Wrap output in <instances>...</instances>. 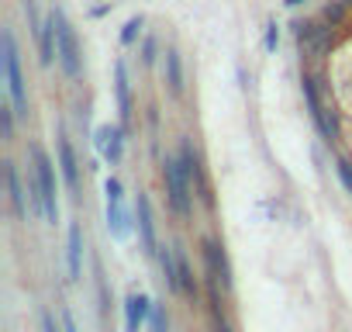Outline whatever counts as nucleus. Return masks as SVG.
<instances>
[{"mask_svg":"<svg viewBox=\"0 0 352 332\" xmlns=\"http://www.w3.org/2000/svg\"><path fill=\"white\" fill-rule=\"evenodd\" d=\"M0 63H4V80H8V97L18 107V118H28V90H25V76H21V59H18V42L14 32L4 28L0 32Z\"/></svg>","mask_w":352,"mask_h":332,"instance_id":"f257e3e1","label":"nucleus"},{"mask_svg":"<svg viewBox=\"0 0 352 332\" xmlns=\"http://www.w3.org/2000/svg\"><path fill=\"white\" fill-rule=\"evenodd\" d=\"M162 180H166V198H169V208L187 218L190 215V198H194V184L184 170V163L180 156H166L162 159Z\"/></svg>","mask_w":352,"mask_h":332,"instance_id":"f03ea898","label":"nucleus"},{"mask_svg":"<svg viewBox=\"0 0 352 332\" xmlns=\"http://www.w3.org/2000/svg\"><path fill=\"white\" fill-rule=\"evenodd\" d=\"M300 90H304V101H307V107H311V118H314L321 138H324V142H335V138H338V118H335V111H328V107L321 104L318 76H314V73H304V76H300Z\"/></svg>","mask_w":352,"mask_h":332,"instance_id":"7ed1b4c3","label":"nucleus"},{"mask_svg":"<svg viewBox=\"0 0 352 332\" xmlns=\"http://www.w3.org/2000/svg\"><path fill=\"white\" fill-rule=\"evenodd\" d=\"M52 14H56V35H59V70H63L69 80H76V76H80V70H83V63H80V42H76V32H73L69 18H66L59 8H56Z\"/></svg>","mask_w":352,"mask_h":332,"instance_id":"20e7f679","label":"nucleus"},{"mask_svg":"<svg viewBox=\"0 0 352 332\" xmlns=\"http://www.w3.org/2000/svg\"><path fill=\"white\" fill-rule=\"evenodd\" d=\"M32 166H35V174L42 180V191H45V222L56 225L59 222V201H56V166L49 159V152L35 142L32 145Z\"/></svg>","mask_w":352,"mask_h":332,"instance_id":"39448f33","label":"nucleus"},{"mask_svg":"<svg viewBox=\"0 0 352 332\" xmlns=\"http://www.w3.org/2000/svg\"><path fill=\"white\" fill-rule=\"evenodd\" d=\"M294 35H297V45H300V52H307V56H324V52H331V45H335L331 25L300 21V25H294Z\"/></svg>","mask_w":352,"mask_h":332,"instance_id":"423d86ee","label":"nucleus"},{"mask_svg":"<svg viewBox=\"0 0 352 332\" xmlns=\"http://www.w3.org/2000/svg\"><path fill=\"white\" fill-rule=\"evenodd\" d=\"M124 128L121 125H100L97 132H94V145H97V152L111 163V166H118L121 163V156H124Z\"/></svg>","mask_w":352,"mask_h":332,"instance_id":"0eeeda50","label":"nucleus"},{"mask_svg":"<svg viewBox=\"0 0 352 332\" xmlns=\"http://www.w3.org/2000/svg\"><path fill=\"white\" fill-rule=\"evenodd\" d=\"M56 138H59V170H63V180H66V187L76 194V191H80V163H76V152H73V145H69V138H66V128H59Z\"/></svg>","mask_w":352,"mask_h":332,"instance_id":"6e6552de","label":"nucleus"},{"mask_svg":"<svg viewBox=\"0 0 352 332\" xmlns=\"http://www.w3.org/2000/svg\"><path fill=\"white\" fill-rule=\"evenodd\" d=\"M180 163H184V170H187V177H190V184L197 187V194L204 198V205H211V194H208V180H204V166H201V156H197V149L190 145V138L180 145Z\"/></svg>","mask_w":352,"mask_h":332,"instance_id":"1a4fd4ad","label":"nucleus"},{"mask_svg":"<svg viewBox=\"0 0 352 332\" xmlns=\"http://www.w3.org/2000/svg\"><path fill=\"white\" fill-rule=\"evenodd\" d=\"M114 94H118V114H121V128H131V83H128V66L124 59L114 63Z\"/></svg>","mask_w":352,"mask_h":332,"instance_id":"9d476101","label":"nucleus"},{"mask_svg":"<svg viewBox=\"0 0 352 332\" xmlns=\"http://www.w3.org/2000/svg\"><path fill=\"white\" fill-rule=\"evenodd\" d=\"M204 260H208V277H211V287H232V270L225 263V253L214 239H204Z\"/></svg>","mask_w":352,"mask_h":332,"instance_id":"9b49d317","label":"nucleus"},{"mask_svg":"<svg viewBox=\"0 0 352 332\" xmlns=\"http://www.w3.org/2000/svg\"><path fill=\"white\" fill-rule=\"evenodd\" d=\"M135 218H138V236H142V253H159L155 246V222H152V205L145 194H138V205H135Z\"/></svg>","mask_w":352,"mask_h":332,"instance_id":"f8f14e48","label":"nucleus"},{"mask_svg":"<svg viewBox=\"0 0 352 332\" xmlns=\"http://www.w3.org/2000/svg\"><path fill=\"white\" fill-rule=\"evenodd\" d=\"M38 63L42 66H52L59 63V35H56V14L45 18L42 32H38Z\"/></svg>","mask_w":352,"mask_h":332,"instance_id":"ddd939ff","label":"nucleus"},{"mask_svg":"<svg viewBox=\"0 0 352 332\" xmlns=\"http://www.w3.org/2000/svg\"><path fill=\"white\" fill-rule=\"evenodd\" d=\"M148 315H152V301L145 294H128L124 298V329L128 332H138Z\"/></svg>","mask_w":352,"mask_h":332,"instance_id":"4468645a","label":"nucleus"},{"mask_svg":"<svg viewBox=\"0 0 352 332\" xmlns=\"http://www.w3.org/2000/svg\"><path fill=\"white\" fill-rule=\"evenodd\" d=\"M107 232L124 242L131 236V211L124 208V201H107Z\"/></svg>","mask_w":352,"mask_h":332,"instance_id":"2eb2a0df","label":"nucleus"},{"mask_svg":"<svg viewBox=\"0 0 352 332\" xmlns=\"http://www.w3.org/2000/svg\"><path fill=\"white\" fill-rule=\"evenodd\" d=\"M4 180H8V194H11V208L18 218H28V205H25V187H21V174L11 159H4Z\"/></svg>","mask_w":352,"mask_h":332,"instance_id":"dca6fc26","label":"nucleus"},{"mask_svg":"<svg viewBox=\"0 0 352 332\" xmlns=\"http://www.w3.org/2000/svg\"><path fill=\"white\" fill-rule=\"evenodd\" d=\"M66 263H69V280H80V273H83V232H80V225H69Z\"/></svg>","mask_w":352,"mask_h":332,"instance_id":"f3484780","label":"nucleus"},{"mask_svg":"<svg viewBox=\"0 0 352 332\" xmlns=\"http://www.w3.org/2000/svg\"><path fill=\"white\" fill-rule=\"evenodd\" d=\"M166 83H169L173 97L184 94V63H180V52H176L173 45L166 49Z\"/></svg>","mask_w":352,"mask_h":332,"instance_id":"a211bd4d","label":"nucleus"},{"mask_svg":"<svg viewBox=\"0 0 352 332\" xmlns=\"http://www.w3.org/2000/svg\"><path fill=\"white\" fill-rule=\"evenodd\" d=\"M159 263H162V273H166V287L169 291H180V263H176V249H159Z\"/></svg>","mask_w":352,"mask_h":332,"instance_id":"6ab92c4d","label":"nucleus"},{"mask_svg":"<svg viewBox=\"0 0 352 332\" xmlns=\"http://www.w3.org/2000/svg\"><path fill=\"white\" fill-rule=\"evenodd\" d=\"M28 208L45 218V191H42V180L35 174V166H28Z\"/></svg>","mask_w":352,"mask_h":332,"instance_id":"aec40b11","label":"nucleus"},{"mask_svg":"<svg viewBox=\"0 0 352 332\" xmlns=\"http://www.w3.org/2000/svg\"><path fill=\"white\" fill-rule=\"evenodd\" d=\"M176 263H180V294H187V298H194L197 294V284H194V270H190V263H187V256L176 249Z\"/></svg>","mask_w":352,"mask_h":332,"instance_id":"412c9836","label":"nucleus"},{"mask_svg":"<svg viewBox=\"0 0 352 332\" xmlns=\"http://www.w3.org/2000/svg\"><path fill=\"white\" fill-rule=\"evenodd\" d=\"M14 118H18V107L8 104V101H0V135H4V142L14 138Z\"/></svg>","mask_w":352,"mask_h":332,"instance_id":"4be33fe9","label":"nucleus"},{"mask_svg":"<svg viewBox=\"0 0 352 332\" xmlns=\"http://www.w3.org/2000/svg\"><path fill=\"white\" fill-rule=\"evenodd\" d=\"M142 28H145V18L142 14L138 18H128V25L121 28V45H135L142 39Z\"/></svg>","mask_w":352,"mask_h":332,"instance_id":"5701e85b","label":"nucleus"},{"mask_svg":"<svg viewBox=\"0 0 352 332\" xmlns=\"http://www.w3.org/2000/svg\"><path fill=\"white\" fill-rule=\"evenodd\" d=\"M263 45H266L270 56H276V49H280V25H276V18L266 21V39H263Z\"/></svg>","mask_w":352,"mask_h":332,"instance_id":"b1692460","label":"nucleus"},{"mask_svg":"<svg viewBox=\"0 0 352 332\" xmlns=\"http://www.w3.org/2000/svg\"><path fill=\"white\" fill-rule=\"evenodd\" d=\"M324 21H328V25H342V21H345V4H342V0H331V4H324Z\"/></svg>","mask_w":352,"mask_h":332,"instance_id":"393cba45","label":"nucleus"},{"mask_svg":"<svg viewBox=\"0 0 352 332\" xmlns=\"http://www.w3.org/2000/svg\"><path fill=\"white\" fill-rule=\"evenodd\" d=\"M335 170H338V180H342V187L352 194V159H345V156H342V159L335 163Z\"/></svg>","mask_w":352,"mask_h":332,"instance_id":"a878e982","label":"nucleus"},{"mask_svg":"<svg viewBox=\"0 0 352 332\" xmlns=\"http://www.w3.org/2000/svg\"><path fill=\"white\" fill-rule=\"evenodd\" d=\"M104 198H107V201H124V187H121L118 177H107V180H104Z\"/></svg>","mask_w":352,"mask_h":332,"instance_id":"bb28decb","label":"nucleus"},{"mask_svg":"<svg viewBox=\"0 0 352 332\" xmlns=\"http://www.w3.org/2000/svg\"><path fill=\"white\" fill-rule=\"evenodd\" d=\"M148 329H152V332H166V329H169L162 304H152V315H148Z\"/></svg>","mask_w":352,"mask_h":332,"instance_id":"cd10ccee","label":"nucleus"},{"mask_svg":"<svg viewBox=\"0 0 352 332\" xmlns=\"http://www.w3.org/2000/svg\"><path fill=\"white\" fill-rule=\"evenodd\" d=\"M155 52H159V42H155L152 35H148V39H142V63H145V66H152V63H155Z\"/></svg>","mask_w":352,"mask_h":332,"instance_id":"c85d7f7f","label":"nucleus"},{"mask_svg":"<svg viewBox=\"0 0 352 332\" xmlns=\"http://www.w3.org/2000/svg\"><path fill=\"white\" fill-rule=\"evenodd\" d=\"M25 14H28V25H32V32H35V35H38V32H42V25H45V21H42V18H38V8H35V0H25Z\"/></svg>","mask_w":352,"mask_h":332,"instance_id":"c756f323","label":"nucleus"},{"mask_svg":"<svg viewBox=\"0 0 352 332\" xmlns=\"http://www.w3.org/2000/svg\"><path fill=\"white\" fill-rule=\"evenodd\" d=\"M63 329H66V332H76V322H73L69 308H63Z\"/></svg>","mask_w":352,"mask_h":332,"instance_id":"7c9ffc66","label":"nucleus"},{"mask_svg":"<svg viewBox=\"0 0 352 332\" xmlns=\"http://www.w3.org/2000/svg\"><path fill=\"white\" fill-rule=\"evenodd\" d=\"M42 329H45V332H59V329H56V322H52V315H49V311H45V315H42ZM63 332H66V329H63Z\"/></svg>","mask_w":352,"mask_h":332,"instance_id":"2f4dec72","label":"nucleus"},{"mask_svg":"<svg viewBox=\"0 0 352 332\" xmlns=\"http://www.w3.org/2000/svg\"><path fill=\"white\" fill-rule=\"evenodd\" d=\"M287 8H300V4H307V0H283Z\"/></svg>","mask_w":352,"mask_h":332,"instance_id":"473e14b6","label":"nucleus"},{"mask_svg":"<svg viewBox=\"0 0 352 332\" xmlns=\"http://www.w3.org/2000/svg\"><path fill=\"white\" fill-rule=\"evenodd\" d=\"M342 4H345V8H352V0H342Z\"/></svg>","mask_w":352,"mask_h":332,"instance_id":"72a5a7b5","label":"nucleus"}]
</instances>
